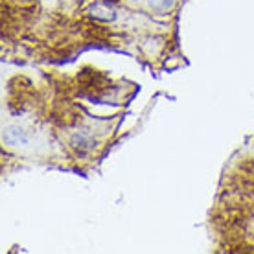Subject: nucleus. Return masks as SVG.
I'll list each match as a JSON object with an SVG mask.
<instances>
[{
	"label": "nucleus",
	"mask_w": 254,
	"mask_h": 254,
	"mask_svg": "<svg viewBox=\"0 0 254 254\" xmlns=\"http://www.w3.org/2000/svg\"><path fill=\"white\" fill-rule=\"evenodd\" d=\"M96 146V140L92 134H89L87 131H76V133L70 136V147L77 151L79 155L92 151Z\"/></svg>",
	"instance_id": "obj_2"
},
{
	"label": "nucleus",
	"mask_w": 254,
	"mask_h": 254,
	"mask_svg": "<svg viewBox=\"0 0 254 254\" xmlns=\"http://www.w3.org/2000/svg\"><path fill=\"white\" fill-rule=\"evenodd\" d=\"M146 4L151 7L153 11L164 13L168 9H172V6L175 4V0H146Z\"/></svg>",
	"instance_id": "obj_4"
},
{
	"label": "nucleus",
	"mask_w": 254,
	"mask_h": 254,
	"mask_svg": "<svg viewBox=\"0 0 254 254\" xmlns=\"http://www.w3.org/2000/svg\"><path fill=\"white\" fill-rule=\"evenodd\" d=\"M2 140L9 147H28L32 142V136L24 127L17 126V124H9V126L4 127Z\"/></svg>",
	"instance_id": "obj_1"
},
{
	"label": "nucleus",
	"mask_w": 254,
	"mask_h": 254,
	"mask_svg": "<svg viewBox=\"0 0 254 254\" xmlns=\"http://www.w3.org/2000/svg\"><path fill=\"white\" fill-rule=\"evenodd\" d=\"M90 15H92L96 20H102V22H109V20H113L116 17L115 9L109 7V4H105V2L94 4V6L90 7Z\"/></svg>",
	"instance_id": "obj_3"
}]
</instances>
